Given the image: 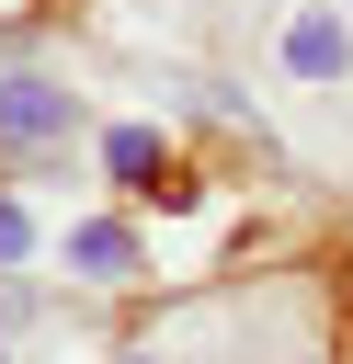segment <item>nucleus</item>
Returning a JSON list of instances; mask_svg holds the SVG:
<instances>
[{"instance_id": "6", "label": "nucleus", "mask_w": 353, "mask_h": 364, "mask_svg": "<svg viewBox=\"0 0 353 364\" xmlns=\"http://www.w3.org/2000/svg\"><path fill=\"white\" fill-rule=\"evenodd\" d=\"M0 364H11V318H0Z\"/></svg>"}, {"instance_id": "4", "label": "nucleus", "mask_w": 353, "mask_h": 364, "mask_svg": "<svg viewBox=\"0 0 353 364\" xmlns=\"http://www.w3.org/2000/svg\"><path fill=\"white\" fill-rule=\"evenodd\" d=\"M102 159H114V182H125V193H171V148H159L148 125H114V136H102Z\"/></svg>"}, {"instance_id": "5", "label": "nucleus", "mask_w": 353, "mask_h": 364, "mask_svg": "<svg viewBox=\"0 0 353 364\" xmlns=\"http://www.w3.org/2000/svg\"><path fill=\"white\" fill-rule=\"evenodd\" d=\"M23 250H34V216H23V205H0V262H23Z\"/></svg>"}, {"instance_id": "2", "label": "nucleus", "mask_w": 353, "mask_h": 364, "mask_svg": "<svg viewBox=\"0 0 353 364\" xmlns=\"http://www.w3.org/2000/svg\"><path fill=\"white\" fill-rule=\"evenodd\" d=\"M342 57H353V23H342V11H296V23H285V68H296V80H330Z\"/></svg>"}, {"instance_id": "3", "label": "nucleus", "mask_w": 353, "mask_h": 364, "mask_svg": "<svg viewBox=\"0 0 353 364\" xmlns=\"http://www.w3.org/2000/svg\"><path fill=\"white\" fill-rule=\"evenodd\" d=\"M68 273H91V284H125V273H137V228H114V216L68 228Z\"/></svg>"}, {"instance_id": "1", "label": "nucleus", "mask_w": 353, "mask_h": 364, "mask_svg": "<svg viewBox=\"0 0 353 364\" xmlns=\"http://www.w3.org/2000/svg\"><path fill=\"white\" fill-rule=\"evenodd\" d=\"M68 125H80V91L68 80H46V68H0V148H68Z\"/></svg>"}]
</instances>
